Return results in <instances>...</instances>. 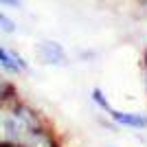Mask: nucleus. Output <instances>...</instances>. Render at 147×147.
Segmentation results:
<instances>
[{"instance_id": "obj_1", "label": "nucleus", "mask_w": 147, "mask_h": 147, "mask_svg": "<svg viewBox=\"0 0 147 147\" xmlns=\"http://www.w3.org/2000/svg\"><path fill=\"white\" fill-rule=\"evenodd\" d=\"M110 119L119 125H125V127H134V129L147 127V114H138V112H121L110 108Z\"/></svg>"}, {"instance_id": "obj_2", "label": "nucleus", "mask_w": 147, "mask_h": 147, "mask_svg": "<svg viewBox=\"0 0 147 147\" xmlns=\"http://www.w3.org/2000/svg\"><path fill=\"white\" fill-rule=\"evenodd\" d=\"M37 53L42 57L46 64H55V66H61V64H66V53L61 49V44L57 42H42L37 46Z\"/></svg>"}, {"instance_id": "obj_3", "label": "nucleus", "mask_w": 147, "mask_h": 147, "mask_svg": "<svg viewBox=\"0 0 147 147\" xmlns=\"http://www.w3.org/2000/svg\"><path fill=\"white\" fill-rule=\"evenodd\" d=\"M0 66L5 68L7 73H13V75L24 73L26 68H29L26 61L22 59L16 51H9V49H5V46H0Z\"/></svg>"}, {"instance_id": "obj_4", "label": "nucleus", "mask_w": 147, "mask_h": 147, "mask_svg": "<svg viewBox=\"0 0 147 147\" xmlns=\"http://www.w3.org/2000/svg\"><path fill=\"white\" fill-rule=\"evenodd\" d=\"M0 31H2V33H9V35L16 33V22H13L7 13H2V11H0Z\"/></svg>"}, {"instance_id": "obj_5", "label": "nucleus", "mask_w": 147, "mask_h": 147, "mask_svg": "<svg viewBox=\"0 0 147 147\" xmlns=\"http://www.w3.org/2000/svg\"><path fill=\"white\" fill-rule=\"evenodd\" d=\"M92 101H94V103H97L99 108H101V110L110 112V103H108V99H105V94H103L101 90H99V88H94V90H92Z\"/></svg>"}, {"instance_id": "obj_6", "label": "nucleus", "mask_w": 147, "mask_h": 147, "mask_svg": "<svg viewBox=\"0 0 147 147\" xmlns=\"http://www.w3.org/2000/svg\"><path fill=\"white\" fill-rule=\"evenodd\" d=\"M0 7H9V9H20L22 0H0Z\"/></svg>"}, {"instance_id": "obj_7", "label": "nucleus", "mask_w": 147, "mask_h": 147, "mask_svg": "<svg viewBox=\"0 0 147 147\" xmlns=\"http://www.w3.org/2000/svg\"><path fill=\"white\" fill-rule=\"evenodd\" d=\"M145 64H147V53H145Z\"/></svg>"}]
</instances>
